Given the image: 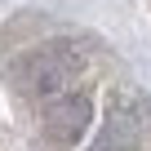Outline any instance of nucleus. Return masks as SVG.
I'll return each mask as SVG.
<instances>
[{
  "mask_svg": "<svg viewBox=\"0 0 151 151\" xmlns=\"http://www.w3.org/2000/svg\"><path fill=\"white\" fill-rule=\"evenodd\" d=\"M138 142H142V111H116L89 151H138Z\"/></svg>",
  "mask_w": 151,
  "mask_h": 151,
  "instance_id": "7ed1b4c3",
  "label": "nucleus"
},
{
  "mask_svg": "<svg viewBox=\"0 0 151 151\" xmlns=\"http://www.w3.org/2000/svg\"><path fill=\"white\" fill-rule=\"evenodd\" d=\"M71 71H76V62L67 58V49L49 45V49H31V53L18 58L14 80L27 98H58V93H67L62 85L71 80Z\"/></svg>",
  "mask_w": 151,
  "mask_h": 151,
  "instance_id": "f257e3e1",
  "label": "nucleus"
},
{
  "mask_svg": "<svg viewBox=\"0 0 151 151\" xmlns=\"http://www.w3.org/2000/svg\"><path fill=\"white\" fill-rule=\"evenodd\" d=\"M89 116H93L89 93H58V98L45 102L40 124H45V133H49L53 142H76V138L89 129Z\"/></svg>",
  "mask_w": 151,
  "mask_h": 151,
  "instance_id": "f03ea898",
  "label": "nucleus"
}]
</instances>
